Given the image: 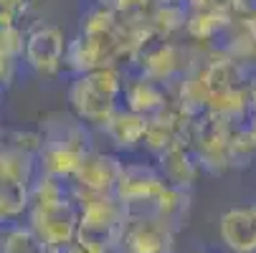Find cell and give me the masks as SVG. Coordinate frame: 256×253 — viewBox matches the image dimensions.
I'll list each match as a JSON object with an SVG mask.
<instances>
[{
    "label": "cell",
    "mask_w": 256,
    "mask_h": 253,
    "mask_svg": "<svg viewBox=\"0 0 256 253\" xmlns=\"http://www.w3.org/2000/svg\"><path fill=\"white\" fill-rule=\"evenodd\" d=\"M79 205V231L114 243L127 208L114 195H71Z\"/></svg>",
    "instance_id": "6"
},
{
    "label": "cell",
    "mask_w": 256,
    "mask_h": 253,
    "mask_svg": "<svg viewBox=\"0 0 256 253\" xmlns=\"http://www.w3.org/2000/svg\"><path fill=\"white\" fill-rule=\"evenodd\" d=\"M148 124H150L148 117L134 114V112L124 109V106H120V109L112 114V119L102 127V132L114 142L117 150H134V147H140V144H144Z\"/></svg>",
    "instance_id": "9"
},
{
    "label": "cell",
    "mask_w": 256,
    "mask_h": 253,
    "mask_svg": "<svg viewBox=\"0 0 256 253\" xmlns=\"http://www.w3.org/2000/svg\"><path fill=\"white\" fill-rule=\"evenodd\" d=\"M20 63L23 61H18V58H10V56H3L0 53V89H10L13 86V81H16V76H18V68H20Z\"/></svg>",
    "instance_id": "18"
},
{
    "label": "cell",
    "mask_w": 256,
    "mask_h": 253,
    "mask_svg": "<svg viewBox=\"0 0 256 253\" xmlns=\"http://www.w3.org/2000/svg\"><path fill=\"white\" fill-rule=\"evenodd\" d=\"M0 253H48V251L44 248L38 236L30 231V226L23 221L3 228V251Z\"/></svg>",
    "instance_id": "14"
},
{
    "label": "cell",
    "mask_w": 256,
    "mask_h": 253,
    "mask_svg": "<svg viewBox=\"0 0 256 253\" xmlns=\"http://www.w3.org/2000/svg\"><path fill=\"white\" fill-rule=\"evenodd\" d=\"M168 188L165 177L155 165L130 162L124 165L120 183L114 188V198L127 208V213H152L162 190Z\"/></svg>",
    "instance_id": "5"
},
{
    "label": "cell",
    "mask_w": 256,
    "mask_h": 253,
    "mask_svg": "<svg viewBox=\"0 0 256 253\" xmlns=\"http://www.w3.org/2000/svg\"><path fill=\"white\" fill-rule=\"evenodd\" d=\"M66 35L56 23L38 20L26 30V51H23V66L30 68L36 76L54 79L64 71L66 58Z\"/></svg>",
    "instance_id": "4"
},
{
    "label": "cell",
    "mask_w": 256,
    "mask_h": 253,
    "mask_svg": "<svg viewBox=\"0 0 256 253\" xmlns=\"http://www.w3.org/2000/svg\"><path fill=\"white\" fill-rule=\"evenodd\" d=\"M48 253H51V251H48Z\"/></svg>",
    "instance_id": "22"
},
{
    "label": "cell",
    "mask_w": 256,
    "mask_h": 253,
    "mask_svg": "<svg viewBox=\"0 0 256 253\" xmlns=\"http://www.w3.org/2000/svg\"><path fill=\"white\" fill-rule=\"evenodd\" d=\"M64 253H112V243L104 241V238H96V236H89V233H76V238L68 243V248Z\"/></svg>",
    "instance_id": "16"
},
{
    "label": "cell",
    "mask_w": 256,
    "mask_h": 253,
    "mask_svg": "<svg viewBox=\"0 0 256 253\" xmlns=\"http://www.w3.org/2000/svg\"><path fill=\"white\" fill-rule=\"evenodd\" d=\"M122 94H124V101H127V109L134 112V114L148 117V119L165 109V89L158 81L148 79L144 74L127 81Z\"/></svg>",
    "instance_id": "10"
},
{
    "label": "cell",
    "mask_w": 256,
    "mask_h": 253,
    "mask_svg": "<svg viewBox=\"0 0 256 253\" xmlns=\"http://www.w3.org/2000/svg\"><path fill=\"white\" fill-rule=\"evenodd\" d=\"M160 175L165 177V183L172 188H182L188 190L196 180V170H198V157H193L186 144H178V147H170L168 152H162L160 157Z\"/></svg>",
    "instance_id": "11"
},
{
    "label": "cell",
    "mask_w": 256,
    "mask_h": 253,
    "mask_svg": "<svg viewBox=\"0 0 256 253\" xmlns=\"http://www.w3.org/2000/svg\"><path fill=\"white\" fill-rule=\"evenodd\" d=\"M23 51H26V30L20 25L0 28V53L23 61Z\"/></svg>",
    "instance_id": "15"
},
{
    "label": "cell",
    "mask_w": 256,
    "mask_h": 253,
    "mask_svg": "<svg viewBox=\"0 0 256 253\" xmlns=\"http://www.w3.org/2000/svg\"><path fill=\"white\" fill-rule=\"evenodd\" d=\"M26 223L38 236L46 251L64 253L79 233V205L71 195L54 203H33Z\"/></svg>",
    "instance_id": "2"
},
{
    "label": "cell",
    "mask_w": 256,
    "mask_h": 253,
    "mask_svg": "<svg viewBox=\"0 0 256 253\" xmlns=\"http://www.w3.org/2000/svg\"><path fill=\"white\" fill-rule=\"evenodd\" d=\"M0 251H3V226H0Z\"/></svg>",
    "instance_id": "19"
},
{
    "label": "cell",
    "mask_w": 256,
    "mask_h": 253,
    "mask_svg": "<svg viewBox=\"0 0 256 253\" xmlns=\"http://www.w3.org/2000/svg\"><path fill=\"white\" fill-rule=\"evenodd\" d=\"M28 13V0H0V28L18 25Z\"/></svg>",
    "instance_id": "17"
},
{
    "label": "cell",
    "mask_w": 256,
    "mask_h": 253,
    "mask_svg": "<svg viewBox=\"0 0 256 253\" xmlns=\"http://www.w3.org/2000/svg\"><path fill=\"white\" fill-rule=\"evenodd\" d=\"M122 91H124V84L120 81V74L112 66L89 71V74L74 76V81H71L68 109L86 127H104L120 109Z\"/></svg>",
    "instance_id": "1"
},
{
    "label": "cell",
    "mask_w": 256,
    "mask_h": 253,
    "mask_svg": "<svg viewBox=\"0 0 256 253\" xmlns=\"http://www.w3.org/2000/svg\"><path fill=\"white\" fill-rule=\"evenodd\" d=\"M193 253H208V251H193Z\"/></svg>",
    "instance_id": "20"
},
{
    "label": "cell",
    "mask_w": 256,
    "mask_h": 253,
    "mask_svg": "<svg viewBox=\"0 0 256 253\" xmlns=\"http://www.w3.org/2000/svg\"><path fill=\"white\" fill-rule=\"evenodd\" d=\"M30 210V185L0 180V226L23 223Z\"/></svg>",
    "instance_id": "12"
},
{
    "label": "cell",
    "mask_w": 256,
    "mask_h": 253,
    "mask_svg": "<svg viewBox=\"0 0 256 253\" xmlns=\"http://www.w3.org/2000/svg\"><path fill=\"white\" fill-rule=\"evenodd\" d=\"M122 170L124 162H120L117 155H104L92 150L82 160L74 180L68 183L71 195H114Z\"/></svg>",
    "instance_id": "7"
},
{
    "label": "cell",
    "mask_w": 256,
    "mask_h": 253,
    "mask_svg": "<svg viewBox=\"0 0 256 253\" xmlns=\"http://www.w3.org/2000/svg\"><path fill=\"white\" fill-rule=\"evenodd\" d=\"M152 213L158 218H162L168 226H172L175 231L188 221V213H190V193L182 190V188H172L168 185L160 195V200L155 203Z\"/></svg>",
    "instance_id": "13"
},
{
    "label": "cell",
    "mask_w": 256,
    "mask_h": 253,
    "mask_svg": "<svg viewBox=\"0 0 256 253\" xmlns=\"http://www.w3.org/2000/svg\"><path fill=\"white\" fill-rule=\"evenodd\" d=\"M175 228L155 213H127L112 253H172Z\"/></svg>",
    "instance_id": "3"
},
{
    "label": "cell",
    "mask_w": 256,
    "mask_h": 253,
    "mask_svg": "<svg viewBox=\"0 0 256 253\" xmlns=\"http://www.w3.org/2000/svg\"><path fill=\"white\" fill-rule=\"evenodd\" d=\"M0 99H3V89H0Z\"/></svg>",
    "instance_id": "21"
},
{
    "label": "cell",
    "mask_w": 256,
    "mask_h": 253,
    "mask_svg": "<svg viewBox=\"0 0 256 253\" xmlns=\"http://www.w3.org/2000/svg\"><path fill=\"white\" fill-rule=\"evenodd\" d=\"M218 236L231 253H256V203L228 208L218 221Z\"/></svg>",
    "instance_id": "8"
}]
</instances>
